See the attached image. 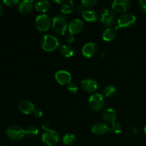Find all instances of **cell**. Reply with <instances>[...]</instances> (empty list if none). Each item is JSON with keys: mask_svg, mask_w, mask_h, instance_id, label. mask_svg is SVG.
<instances>
[{"mask_svg": "<svg viewBox=\"0 0 146 146\" xmlns=\"http://www.w3.org/2000/svg\"><path fill=\"white\" fill-rule=\"evenodd\" d=\"M34 7L36 11L44 13L51 8V3L48 1H40L36 3Z\"/></svg>", "mask_w": 146, "mask_h": 146, "instance_id": "cell-21", "label": "cell"}, {"mask_svg": "<svg viewBox=\"0 0 146 146\" xmlns=\"http://www.w3.org/2000/svg\"><path fill=\"white\" fill-rule=\"evenodd\" d=\"M52 27L54 31L58 35H64L66 31L68 24L65 17L63 15H57L53 18Z\"/></svg>", "mask_w": 146, "mask_h": 146, "instance_id": "cell-2", "label": "cell"}, {"mask_svg": "<svg viewBox=\"0 0 146 146\" xmlns=\"http://www.w3.org/2000/svg\"><path fill=\"white\" fill-rule=\"evenodd\" d=\"M138 4L141 11L146 13V0H139L138 1Z\"/></svg>", "mask_w": 146, "mask_h": 146, "instance_id": "cell-30", "label": "cell"}, {"mask_svg": "<svg viewBox=\"0 0 146 146\" xmlns=\"http://www.w3.org/2000/svg\"><path fill=\"white\" fill-rule=\"evenodd\" d=\"M91 132L96 135H102L111 132V128L107 124L101 122L94 123L91 127Z\"/></svg>", "mask_w": 146, "mask_h": 146, "instance_id": "cell-11", "label": "cell"}, {"mask_svg": "<svg viewBox=\"0 0 146 146\" xmlns=\"http://www.w3.org/2000/svg\"><path fill=\"white\" fill-rule=\"evenodd\" d=\"M84 28V23L79 19H75L72 20L68 26L69 34H73V35L79 34L80 32L82 31Z\"/></svg>", "mask_w": 146, "mask_h": 146, "instance_id": "cell-13", "label": "cell"}, {"mask_svg": "<svg viewBox=\"0 0 146 146\" xmlns=\"http://www.w3.org/2000/svg\"><path fill=\"white\" fill-rule=\"evenodd\" d=\"M116 17L115 13L109 9H104L101 14V21L104 26L111 28L115 22Z\"/></svg>", "mask_w": 146, "mask_h": 146, "instance_id": "cell-8", "label": "cell"}, {"mask_svg": "<svg viewBox=\"0 0 146 146\" xmlns=\"http://www.w3.org/2000/svg\"><path fill=\"white\" fill-rule=\"evenodd\" d=\"M74 9V2L71 0L65 1L62 3L61 7V11L63 14H68L73 11Z\"/></svg>", "mask_w": 146, "mask_h": 146, "instance_id": "cell-20", "label": "cell"}, {"mask_svg": "<svg viewBox=\"0 0 146 146\" xmlns=\"http://www.w3.org/2000/svg\"><path fill=\"white\" fill-rule=\"evenodd\" d=\"M144 132H145V133L146 135V125H145V127H144Z\"/></svg>", "mask_w": 146, "mask_h": 146, "instance_id": "cell-36", "label": "cell"}, {"mask_svg": "<svg viewBox=\"0 0 146 146\" xmlns=\"http://www.w3.org/2000/svg\"><path fill=\"white\" fill-rule=\"evenodd\" d=\"M3 2L6 5L8 6V7H14V6H16L17 4H19V0H4Z\"/></svg>", "mask_w": 146, "mask_h": 146, "instance_id": "cell-29", "label": "cell"}, {"mask_svg": "<svg viewBox=\"0 0 146 146\" xmlns=\"http://www.w3.org/2000/svg\"><path fill=\"white\" fill-rule=\"evenodd\" d=\"M111 132H113L115 133H119L122 131V125L121 123L118 122H114L111 125Z\"/></svg>", "mask_w": 146, "mask_h": 146, "instance_id": "cell-26", "label": "cell"}, {"mask_svg": "<svg viewBox=\"0 0 146 146\" xmlns=\"http://www.w3.org/2000/svg\"><path fill=\"white\" fill-rule=\"evenodd\" d=\"M81 86L83 89L88 93H94L98 88V84L96 80L93 78H86L81 83Z\"/></svg>", "mask_w": 146, "mask_h": 146, "instance_id": "cell-12", "label": "cell"}, {"mask_svg": "<svg viewBox=\"0 0 146 146\" xmlns=\"http://www.w3.org/2000/svg\"><path fill=\"white\" fill-rule=\"evenodd\" d=\"M117 117V113L115 109L112 108H108L103 111L102 118L107 123H113L115 122Z\"/></svg>", "mask_w": 146, "mask_h": 146, "instance_id": "cell-16", "label": "cell"}, {"mask_svg": "<svg viewBox=\"0 0 146 146\" xmlns=\"http://www.w3.org/2000/svg\"><path fill=\"white\" fill-rule=\"evenodd\" d=\"M63 143L66 146H71L75 144L76 142V137L74 134L72 133H68L66 134L64 137H63Z\"/></svg>", "mask_w": 146, "mask_h": 146, "instance_id": "cell-23", "label": "cell"}, {"mask_svg": "<svg viewBox=\"0 0 146 146\" xmlns=\"http://www.w3.org/2000/svg\"><path fill=\"white\" fill-rule=\"evenodd\" d=\"M42 128L44 129V131H48V130H49V124L48 123H43L42 125Z\"/></svg>", "mask_w": 146, "mask_h": 146, "instance_id": "cell-34", "label": "cell"}, {"mask_svg": "<svg viewBox=\"0 0 146 146\" xmlns=\"http://www.w3.org/2000/svg\"><path fill=\"white\" fill-rule=\"evenodd\" d=\"M2 12H3V7H2V6H1V4H0V16L1 15Z\"/></svg>", "mask_w": 146, "mask_h": 146, "instance_id": "cell-35", "label": "cell"}, {"mask_svg": "<svg viewBox=\"0 0 146 146\" xmlns=\"http://www.w3.org/2000/svg\"><path fill=\"white\" fill-rule=\"evenodd\" d=\"M84 19L89 22H94L98 19V16L97 13L94 10H86L82 14Z\"/></svg>", "mask_w": 146, "mask_h": 146, "instance_id": "cell-19", "label": "cell"}, {"mask_svg": "<svg viewBox=\"0 0 146 146\" xmlns=\"http://www.w3.org/2000/svg\"><path fill=\"white\" fill-rule=\"evenodd\" d=\"M60 140V135L56 131L48 130L45 131L41 136V141L47 146H54L58 143Z\"/></svg>", "mask_w": 146, "mask_h": 146, "instance_id": "cell-4", "label": "cell"}, {"mask_svg": "<svg viewBox=\"0 0 146 146\" xmlns=\"http://www.w3.org/2000/svg\"><path fill=\"white\" fill-rule=\"evenodd\" d=\"M136 17L131 13H125L121 14L118 19V25L120 28H128L135 24Z\"/></svg>", "mask_w": 146, "mask_h": 146, "instance_id": "cell-7", "label": "cell"}, {"mask_svg": "<svg viewBox=\"0 0 146 146\" xmlns=\"http://www.w3.org/2000/svg\"><path fill=\"white\" fill-rule=\"evenodd\" d=\"M6 133L9 139L17 141L24 138L25 135V130L19 125H13L7 128Z\"/></svg>", "mask_w": 146, "mask_h": 146, "instance_id": "cell-5", "label": "cell"}, {"mask_svg": "<svg viewBox=\"0 0 146 146\" xmlns=\"http://www.w3.org/2000/svg\"><path fill=\"white\" fill-rule=\"evenodd\" d=\"M52 22L47 14H43L37 16L35 19L36 28L40 31H46L49 29Z\"/></svg>", "mask_w": 146, "mask_h": 146, "instance_id": "cell-6", "label": "cell"}, {"mask_svg": "<svg viewBox=\"0 0 146 146\" xmlns=\"http://www.w3.org/2000/svg\"><path fill=\"white\" fill-rule=\"evenodd\" d=\"M18 108L22 113L25 115H29V114L32 113L34 108V105L28 100H22L20 101L18 104Z\"/></svg>", "mask_w": 146, "mask_h": 146, "instance_id": "cell-15", "label": "cell"}, {"mask_svg": "<svg viewBox=\"0 0 146 146\" xmlns=\"http://www.w3.org/2000/svg\"><path fill=\"white\" fill-rule=\"evenodd\" d=\"M98 1L96 0H83L81 1V4L84 7L86 8H91V7H94L97 4Z\"/></svg>", "mask_w": 146, "mask_h": 146, "instance_id": "cell-27", "label": "cell"}, {"mask_svg": "<svg viewBox=\"0 0 146 146\" xmlns=\"http://www.w3.org/2000/svg\"><path fill=\"white\" fill-rule=\"evenodd\" d=\"M41 47L47 52H52L60 47L58 38L51 34H46L41 38Z\"/></svg>", "mask_w": 146, "mask_h": 146, "instance_id": "cell-1", "label": "cell"}, {"mask_svg": "<svg viewBox=\"0 0 146 146\" xmlns=\"http://www.w3.org/2000/svg\"><path fill=\"white\" fill-rule=\"evenodd\" d=\"M38 133V130L35 126H29L25 129V135H28L30 138L36 137Z\"/></svg>", "mask_w": 146, "mask_h": 146, "instance_id": "cell-25", "label": "cell"}, {"mask_svg": "<svg viewBox=\"0 0 146 146\" xmlns=\"http://www.w3.org/2000/svg\"><path fill=\"white\" fill-rule=\"evenodd\" d=\"M55 79L60 85H68L71 81V75L68 71L60 70L55 74Z\"/></svg>", "mask_w": 146, "mask_h": 146, "instance_id": "cell-10", "label": "cell"}, {"mask_svg": "<svg viewBox=\"0 0 146 146\" xmlns=\"http://www.w3.org/2000/svg\"><path fill=\"white\" fill-rule=\"evenodd\" d=\"M98 46L95 42H88L82 48V54L86 58H92L96 54Z\"/></svg>", "mask_w": 146, "mask_h": 146, "instance_id": "cell-14", "label": "cell"}, {"mask_svg": "<svg viewBox=\"0 0 146 146\" xmlns=\"http://www.w3.org/2000/svg\"><path fill=\"white\" fill-rule=\"evenodd\" d=\"M32 113L34 114V115L36 117V118H41L43 115V112L39 109H34Z\"/></svg>", "mask_w": 146, "mask_h": 146, "instance_id": "cell-31", "label": "cell"}, {"mask_svg": "<svg viewBox=\"0 0 146 146\" xmlns=\"http://www.w3.org/2000/svg\"><path fill=\"white\" fill-rule=\"evenodd\" d=\"M4 146H9V145H4Z\"/></svg>", "mask_w": 146, "mask_h": 146, "instance_id": "cell-37", "label": "cell"}, {"mask_svg": "<svg viewBox=\"0 0 146 146\" xmlns=\"http://www.w3.org/2000/svg\"><path fill=\"white\" fill-rule=\"evenodd\" d=\"M116 92V89L112 85H108L104 88V94L106 97L113 96Z\"/></svg>", "mask_w": 146, "mask_h": 146, "instance_id": "cell-24", "label": "cell"}, {"mask_svg": "<svg viewBox=\"0 0 146 146\" xmlns=\"http://www.w3.org/2000/svg\"><path fill=\"white\" fill-rule=\"evenodd\" d=\"M116 29L113 28H108L103 33V39L105 41H111L116 36Z\"/></svg>", "mask_w": 146, "mask_h": 146, "instance_id": "cell-18", "label": "cell"}, {"mask_svg": "<svg viewBox=\"0 0 146 146\" xmlns=\"http://www.w3.org/2000/svg\"><path fill=\"white\" fill-rule=\"evenodd\" d=\"M88 104L91 109L94 111H101L105 106V98L101 94H94L88 99Z\"/></svg>", "mask_w": 146, "mask_h": 146, "instance_id": "cell-3", "label": "cell"}, {"mask_svg": "<svg viewBox=\"0 0 146 146\" xmlns=\"http://www.w3.org/2000/svg\"><path fill=\"white\" fill-rule=\"evenodd\" d=\"M131 3L128 0H115L112 3V9L119 14H125L131 7Z\"/></svg>", "mask_w": 146, "mask_h": 146, "instance_id": "cell-9", "label": "cell"}, {"mask_svg": "<svg viewBox=\"0 0 146 146\" xmlns=\"http://www.w3.org/2000/svg\"><path fill=\"white\" fill-rule=\"evenodd\" d=\"M66 41L68 43L71 44V43H73L74 41L75 38H74V36L73 35V34H68V35H66Z\"/></svg>", "mask_w": 146, "mask_h": 146, "instance_id": "cell-32", "label": "cell"}, {"mask_svg": "<svg viewBox=\"0 0 146 146\" xmlns=\"http://www.w3.org/2000/svg\"><path fill=\"white\" fill-rule=\"evenodd\" d=\"M34 6V1L32 0H24L20 1L18 5V9L22 14H29L32 11Z\"/></svg>", "mask_w": 146, "mask_h": 146, "instance_id": "cell-17", "label": "cell"}, {"mask_svg": "<svg viewBox=\"0 0 146 146\" xmlns=\"http://www.w3.org/2000/svg\"><path fill=\"white\" fill-rule=\"evenodd\" d=\"M76 11L78 13H82L84 11V7L82 4H78L76 7Z\"/></svg>", "mask_w": 146, "mask_h": 146, "instance_id": "cell-33", "label": "cell"}, {"mask_svg": "<svg viewBox=\"0 0 146 146\" xmlns=\"http://www.w3.org/2000/svg\"><path fill=\"white\" fill-rule=\"evenodd\" d=\"M145 64H146V62H145Z\"/></svg>", "mask_w": 146, "mask_h": 146, "instance_id": "cell-38", "label": "cell"}, {"mask_svg": "<svg viewBox=\"0 0 146 146\" xmlns=\"http://www.w3.org/2000/svg\"><path fill=\"white\" fill-rule=\"evenodd\" d=\"M67 89L72 94H76L78 91V86L76 84L71 82L68 85H67Z\"/></svg>", "mask_w": 146, "mask_h": 146, "instance_id": "cell-28", "label": "cell"}, {"mask_svg": "<svg viewBox=\"0 0 146 146\" xmlns=\"http://www.w3.org/2000/svg\"><path fill=\"white\" fill-rule=\"evenodd\" d=\"M59 51H60V53H61L64 57H66V58L71 57L74 54V48H73L71 46H68V45L60 46Z\"/></svg>", "mask_w": 146, "mask_h": 146, "instance_id": "cell-22", "label": "cell"}]
</instances>
